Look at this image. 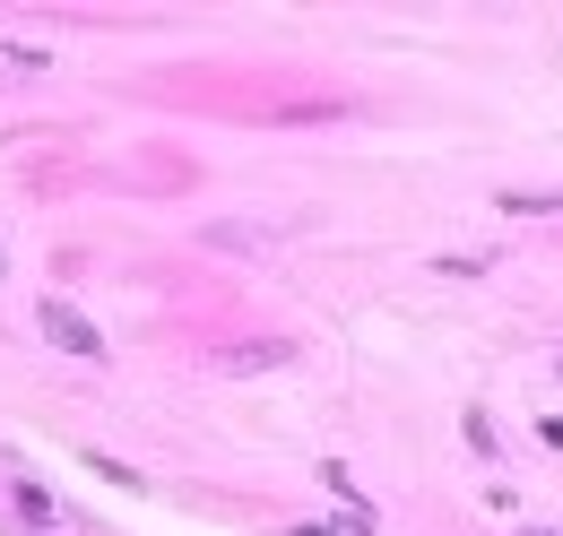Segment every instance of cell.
Segmentation results:
<instances>
[{
  "mask_svg": "<svg viewBox=\"0 0 563 536\" xmlns=\"http://www.w3.org/2000/svg\"><path fill=\"white\" fill-rule=\"evenodd\" d=\"M44 337H53L62 355H78V364H104V337H96V321H87L78 303H62V294L44 303Z\"/></svg>",
  "mask_w": 563,
  "mask_h": 536,
  "instance_id": "1",
  "label": "cell"
},
{
  "mask_svg": "<svg viewBox=\"0 0 563 536\" xmlns=\"http://www.w3.org/2000/svg\"><path fill=\"white\" fill-rule=\"evenodd\" d=\"M209 364H217V372H278L286 346H278V337H243V346H217Z\"/></svg>",
  "mask_w": 563,
  "mask_h": 536,
  "instance_id": "2",
  "label": "cell"
},
{
  "mask_svg": "<svg viewBox=\"0 0 563 536\" xmlns=\"http://www.w3.org/2000/svg\"><path fill=\"white\" fill-rule=\"evenodd\" d=\"M0 69H53V62H44L35 44H0Z\"/></svg>",
  "mask_w": 563,
  "mask_h": 536,
  "instance_id": "3",
  "label": "cell"
},
{
  "mask_svg": "<svg viewBox=\"0 0 563 536\" xmlns=\"http://www.w3.org/2000/svg\"><path fill=\"white\" fill-rule=\"evenodd\" d=\"M529 536H555V528H529Z\"/></svg>",
  "mask_w": 563,
  "mask_h": 536,
  "instance_id": "4",
  "label": "cell"
},
{
  "mask_svg": "<svg viewBox=\"0 0 563 536\" xmlns=\"http://www.w3.org/2000/svg\"><path fill=\"white\" fill-rule=\"evenodd\" d=\"M0 268H9V260H0Z\"/></svg>",
  "mask_w": 563,
  "mask_h": 536,
  "instance_id": "5",
  "label": "cell"
}]
</instances>
